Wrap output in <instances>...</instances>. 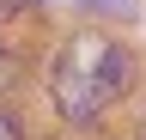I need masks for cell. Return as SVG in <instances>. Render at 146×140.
<instances>
[{"mask_svg": "<svg viewBox=\"0 0 146 140\" xmlns=\"http://www.w3.org/2000/svg\"><path fill=\"white\" fill-rule=\"evenodd\" d=\"M134 79V55L110 37H73L61 55H55V73H49V98L73 128H91L104 116L110 98L128 92Z\"/></svg>", "mask_w": 146, "mask_h": 140, "instance_id": "obj_1", "label": "cell"}, {"mask_svg": "<svg viewBox=\"0 0 146 140\" xmlns=\"http://www.w3.org/2000/svg\"><path fill=\"white\" fill-rule=\"evenodd\" d=\"M31 6H43V0H0V19H18V12H31Z\"/></svg>", "mask_w": 146, "mask_h": 140, "instance_id": "obj_2", "label": "cell"}, {"mask_svg": "<svg viewBox=\"0 0 146 140\" xmlns=\"http://www.w3.org/2000/svg\"><path fill=\"white\" fill-rule=\"evenodd\" d=\"M0 140H25V134H18V122H12L6 110H0Z\"/></svg>", "mask_w": 146, "mask_h": 140, "instance_id": "obj_3", "label": "cell"}, {"mask_svg": "<svg viewBox=\"0 0 146 140\" xmlns=\"http://www.w3.org/2000/svg\"><path fill=\"white\" fill-rule=\"evenodd\" d=\"M85 6H104V12H128L134 0H85Z\"/></svg>", "mask_w": 146, "mask_h": 140, "instance_id": "obj_4", "label": "cell"}, {"mask_svg": "<svg viewBox=\"0 0 146 140\" xmlns=\"http://www.w3.org/2000/svg\"><path fill=\"white\" fill-rule=\"evenodd\" d=\"M12 67H18V61L6 55V49H0V85H12Z\"/></svg>", "mask_w": 146, "mask_h": 140, "instance_id": "obj_5", "label": "cell"}, {"mask_svg": "<svg viewBox=\"0 0 146 140\" xmlns=\"http://www.w3.org/2000/svg\"><path fill=\"white\" fill-rule=\"evenodd\" d=\"M140 140H146V128H140Z\"/></svg>", "mask_w": 146, "mask_h": 140, "instance_id": "obj_6", "label": "cell"}]
</instances>
